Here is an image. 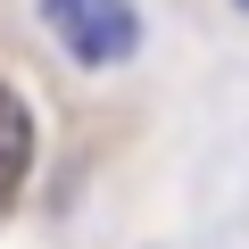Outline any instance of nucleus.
<instances>
[{
    "label": "nucleus",
    "mask_w": 249,
    "mask_h": 249,
    "mask_svg": "<svg viewBox=\"0 0 249 249\" xmlns=\"http://www.w3.org/2000/svg\"><path fill=\"white\" fill-rule=\"evenodd\" d=\"M42 17L58 34V50L75 67H124L142 50V17L133 0H42Z\"/></svg>",
    "instance_id": "1"
},
{
    "label": "nucleus",
    "mask_w": 249,
    "mask_h": 249,
    "mask_svg": "<svg viewBox=\"0 0 249 249\" xmlns=\"http://www.w3.org/2000/svg\"><path fill=\"white\" fill-rule=\"evenodd\" d=\"M34 175V108L0 83V208L17 199V183Z\"/></svg>",
    "instance_id": "2"
},
{
    "label": "nucleus",
    "mask_w": 249,
    "mask_h": 249,
    "mask_svg": "<svg viewBox=\"0 0 249 249\" xmlns=\"http://www.w3.org/2000/svg\"><path fill=\"white\" fill-rule=\"evenodd\" d=\"M232 9H241V17H249V0H232Z\"/></svg>",
    "instance_id": "3"
}]
</instances>
